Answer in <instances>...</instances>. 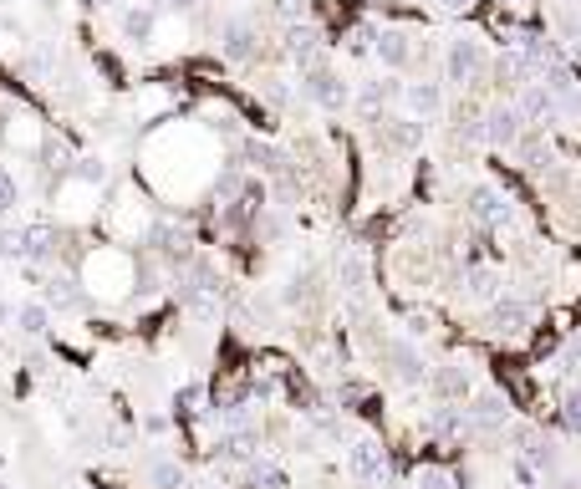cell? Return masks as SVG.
Listing matches in <instances>:
<instances>
[{"instance_id":"6da1fadb","label":"cell","mask_w":581,"mask_h":489,"mask_svg":"<svg viewBox=\"0 0 581 489\" xmlns=\"http://www.w3.org/2000/svg\"><path fill=\"white\" fill-rule=\"evenodd\" d=\"M484 72H490V51H484V41L449 36V46H444V77L454 82V87H475V82H484Z\"/></svg>"},{"instance_id":"7a4b0ae2","label":"cell","mask_w":581,"mask_h":489,"mask_svg":"<svg viewBox=\"0 0 581 489\" xmlns=\"http://www.w3.org/2000/svg\"><path fill=\"white\" fill-rule=\"evenodd\" d=\"M464 209H469V220H475L479 229H505V224H515V199H510L500 183H475L469 199H464Z\"/></svg>"},{"instance_id":"3957f363","label":"cell","mask_w":581,"mask_h":489,"mask_svg":"<svg viewBox=\"0 0 581 489\" xmlns=\"http://www.w3.org/2000/svg\"><path fill=\"white\" fill-rule=\"evenodd\" d=\"M301 97L316 102L321 113H342V107L352 102V87L337 77L332 66H321V61H316V66H306V72H301Z\"/></svg>"},{"instance_id":"277c9868","label":"cell","mask_w":581,"mask_h":489,"mask_svg":"<svg viewBox=\"0 0 581 489\" xmlns=\"http://www.w3.org/2000/svg\"><path fill=\"white\" fill-rule=\"evenodd\" d=\"M479 128H484V143H490V148H515V143L525 138V118H520L515 102L484 107V113H479Z\"/></svg>"},{"instance_id":"5b68a950","label":"cell","mask_w":581,"mask_h":489,"mask_svg":"<svg viewBox=\"0 0 581 489\" xmlns=\"http://www.w3.org/2000/svg\"><path fill=\"white\" fill-rule=\"evenodd\" d=\"M281 51H286L301 72L321 61V26L316 20H290L286 31H281Z\"/></svg>"},{"instance_id":"8992f818","label":"cell","mask_w":581,"mask_h":489,"mask_svg":"<svg viewBox=\"0 0 581 489\" xmlns=\"http://www.w3.org/2000/svg\"><path fill=\"white\" fill-rule=\"evenodd\" d=\"M260 51V31L250 16H225L220 20V57L225 61H250Z\"/></svg>"},{"instance_id":"52a82bcc","label":"cell","mask_w":581,"mask_h":489,"mask_svg":"<svg viewBox=\"0 0 581 489\" xmlns=\"http://www.w3.org/2000/svg\"><path fill=\"white\" fill-rule=\"evenodd\" d=\"M332 270H337V285H342L347 296H362L368 281H373V260H368V250H362V244H342V250H337V260H332Z\"/></svg>"},{"instance_id":"ba28073f","label":"cell","mask_w":581,"mask_h":489,"mask_svg":"<svg viewBox=\"0 0 581 489\" xmlns=\"http://www.w3.org/2000/svg\"><path fill=\"white\" fill-rule=\"evenodd\" d=\"M347 469H352V479H362V485H383L388 479V454H383L377 439H357L347 448Z\"/></svg>"},{"instance_id":"9c48e42d","label":"cell","mask_w":581,"mask_h":489,"mask_svg":"<svg viewBox=\"0 0 581 489\" xmlns=\"http://www.w3.org/2000/svg\"><path fill=\"white\" fill-rule=\"evenodd\" d=\"M531 301H520V296H495L490 301V331L495 337H520L525 326H531Z\"/></svg>"},{"instance_id":"30bf717a","label":"cell","mask_w":581,"mask_h":489,"mask_svg":"<svg viewBox=\"0 0 581 489\" xmlns=\"http://www.w3.org/2000/svg\"><path fill=\"white\" fill-rule=\"evenodd\" d=\"M429 387H434L444 403H464V398H469V367H464V362L429 367Z\"/></svg>"},{"instance_id":"8fae6325","label":"cell","mask_w":581,"mask_h":489,"mask_svg":"<svg viewBox=\"0 0 581 489\" xmlns=\"http://www.w3.org/2000/svg\"><path fill=\"white\" fill-rule=\"evenodd\" d=\"M403 102L418 122H434L444 113V87L438 82H403Z\"/></svg>"},{"instance_id":"7c38bea8","label":"cell","mask_w":581,"mask_h":489,"mask_svg":"<svg viewBox=\"0 0 581 489\" xmlns=\"http://www.w3.org/2000/svg\"><path fill=\"white\" fill-rule=\"evenodd\" d=\"M388 362H393V372L403 377V383H429V367H423V352H418L408 337H393L388 342Z\"/></svg>"},{"instance_id":"4fadbf2b","label":"cell","mask_w":581,"mask_h":489,"mask_svg":"<svg viewBox=\"0 0 581 489\" xmlns=\"http://www.w3.org/2000/svg\"><path fill=\"white\" fill-rule=\"evenodd\" d=\"M51 250H57V229L51 224H26V229H16V255L21 260H51Z\"/></svg>"},{"instance_id":"5bb4252c","label":"cell","mask_w":581,"mask_h":489,"mask_svg":"<svg viewBox=\"0 0 581 489\" xmlns=\"http://www.w3.org/2000/svg\"><path fill=\"white\" fill-rule=\"evenodd\" d=\"M393 97H403V82H393V77H373V82L357 87V107H362V113H388Z\"/></svg>"},{"instance_id":"9a60e30c","label":"cell","mask_w":581,"mask_h":489,"mask_svg":"<svg viewBox=\"0 0 581 489\" xmlns=\"http://www.w3.org/2000/svg\"><path fill=\"white\" fill-rule=\"evenodd\" d=\"M464 428H505V398L500 392H479L464 408Z\"/></svg>"},{"instance_id":"2e32d148","label":"cell","mask_w":581,"mask_h":489,"mask_svg":"<svg viewBox=\"0 0 581 489\" xmlns=\"http://www.w3.org/2000/svg\"><path fill=\"white\" fill-rule=\"evenodd\" d=\"M123 36L128 41H153V31H159V5H148V0H138V5H128L123 11Z\"/></svg>"},{"instance_id":"e0dca14e","label":"cell","mask_w":581,"mask_h":489,"mask_svg":"<svg viewBox=\"0 0 581 489\" xmlns=\"http://www.w3.org/2000/svg\"><path fill=\"white\" fill-rule=\"evenodd\" d=\"M373 57L383 61V66H408L414 61V46H408V36L403 31H377V41H373Z\"/></svg>"},{"instance_id":"ac0fdd59","label":"cell","mask_w":581,"mask_h":489,"mask_svg":"<svg viewBox=\"0 0 581 489\" xmlns=\"http://www.w3.org/2000/svg\"><path fill=\"white\" fill-rule=\"evenodd\" d=\"M520 118L525 122H540V118H556V97L540 87V82H531V87H520Z\"/></svg>"},{"instance_id":"d6986e66","label":"cell","mask_w":581,"mask_h":489,"mask_svg":"<svg viewBox=\"0 0 581 489\" xmlns=\"http://www.w3.org/2000/svg\"><path fill=\"white\" fill-rule=\"evenodd\" d=\"M464 296H469V301H495L500 276L490 270V265H469V270H464Z\"/></svg>"},{"instance_id":"ffe728a7","label":"cell","mask_w":581,"mask_h":489,"mask_svg":"<svg viewBox=\"0 0 581 489\" xmlns=\"http://www.w3.org/2000/svg\"><path fill=\"white\" fill-rule=\"evenodd\" d=\"M72 179L82 183V189H103L107 183V159L103 153H82V159H72Z\"/></svg>"},{"instance_id":"44dd1931","label":"cell","mask_w":581,"mask_h":489,"mask_svg":"<svg viewBox=\"0 0 581 489\" xmlns=\"http://www.w3.org/2000/svg\"><path fill=\"white\" fill-rule=\"evenodd\" d=\"M16 326H21L26 337H42L46 326H51V306L46 301H26L21 311H16Z\"/></svg>"},{"instance_id":"7402d4cb","label":"cell","mask_w":581,"mask_h":489,"mask_svg":"<svg viewBox=\"0 0 581 489\" xmlns=\"http://www.w3.org/2000/svg\"><path fill=\"white\" fill-rule=\"evenodd\" d=\"M388 122V138L398 143V148H418V143H423V128H429V122H418V118H383Z\"/></svg>"},{"instance_id":"603a6c76","label":"cell","mask_w":581,"mask_h":489,"mask_svg":"<svg viewBox=\"0 0 581 489\" xmlns=\"http://www.w3.org/2000/svg\"><path fill=\"white\" fill-rule=\"evenodd\" d=\"M77 301H82L77 281H66V276H51V281H46V306H77Z\"/></svg>"},{"instance_id":"cb8c5ba5","label":"cell","mask_w":581,"mask_h":489,"mask_svg":"<svg viewBox=\"0 0 581 489\" xmlns=\"http://www.w3.org/2000/svg\"><path fill=\"white\" fill-rule=\"evenodd\" d=\"M184 485H189L184 464H174V459H159V464H153V489H184Z\"/></svg>"},{"instance_id":"d4e9b609","label":"cell","mask_w":581,"mask_h":489,"mask_svg":"<svg viewBox=\"0 0 581 489\" xmlns=\"http://www.w3.org/2000/svg\"><path fill=\"white\" fill-rule=\"evenodd\" d=\"M414 489H454V474H449V469H418L414 474Z\"/></svg>"},{"instance_id":"484cf974","label":"cell","mask_w":581,"mask_h":489,"mask_svg":"<svg viewBox=\"0 0 581 489\" xmlns=\"http://www.w3.org/2000/svg\"><path fill=\"white\" fill-rule=\"evenodd\" d=\"M16 199H21V189H16V179H11V168L0 163V214H5V209H16Z\"/></svg>"},{"instance_id":"4316f807","label":"cell","mask_w":581,"mask_h":489,"mask_svg":"<svg viewBox=\"0 0 581 489\" xmlns=\"http://www.w3.org/2000/svg\"><path fill=\"white\" fill-rule=\"evenodd\" d=\"M260 92H266V102H275V107H286V102H290L286 77H266V87H260Z\"/></svg>"},{"instance_id":"83f0119b","label":"cell","mask_w":581,"mask_h":489,"mask_svg":"<svg viewBox=\"0 0 581 489\" xmlns=\"http://www.w3.org/2000/svg\"><path fill=\"white\" fill-rule=\"evenodd\" d=\"M566 428L581 433V392H577V398H566Z\"/></svg>"},{"instance_id":"f1b7e54d","label":"cell","mask_w":581,"mask_h":489,"mask_svg":"<svg viewBox=\"0 0 581 489\" xmlns=\"http://www.w3.org/2000/svg\"><path fill=\"white\" fill-rule=\"evenodd\" d=\"M199 0H159V11H168V16H189Z\"/></svg>"},{"instance_id":"f546056e","label":"cell","mask_w":581,"mask_h":489,"mask_svg":"<svg viewBox=\"0 0 581 489\" xmlns=\"http://www.w3.org/2000/svg\"><path fill=\"white\" fill-rule=\"evenodd\" d=\"M434 5H438V11H449V16H464L475 0H434Z\"/></svg>"},{"instance_id":"4dcf8cb0","label":"cell","mask_w":581,"mask_h":489,"mask_svg":"<svg viewBox=\"0 0 581 489\" xmlns=\"http://www.w3.org/2000/svg\"><path fill=\"white\" fill-rule=\"evenodd\" d=\"M5 322H11V306L0 301V326H5Z\"/></svg>"},{"instance_id":"1f68e13d","label":"cell","mask_w":581,"mask_h":489,"mask_svg":"<svg viewBox=\"0 0 581 489\" xmlns=\"http://www.w3.org/2000/svg\"><path fill=\"white\" fill-rule=\"evenodd\" d=\"M577 61H581V36H577Z\"/></svg>"},{"instance_id":"d6a6232c","label":"cell","mask_w":581,"mask_h":489,"mask_svg":"<svg viewBox=\"0 0 581 489\" xmlns=\"http://www.w3.org/2000/svg\"><path fill=\"white\" fill-rule=\"evenodd\" d=\"M97 5H112V0H97Z\"/></svg>"}]
</instances>
